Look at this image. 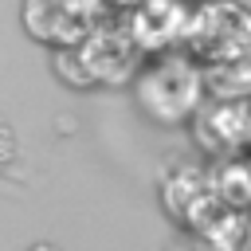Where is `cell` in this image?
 <instances>
[{
    "label": "cell",
    "instance_id": "4fadbf2b",
    "mask_svg": "<svg viewBox=\"0 0 251 251\" xmlns=\"http://www.w3.org/2000/svg\"><path fill=\"white\" fill-rule=\"evenodd\" d=\"M114 4H133V8H137V4H145V0H114Z\"/></svg>",
    "mask_w": 251,
    "mask_h": 251
},
{
    "label": "cell",
    "instance_id": "8992f818",
    "mask_svg": "<svg viewBox=\"0 0 251 251\" xmlns=\"http://www.w3.org/2000/svg\"><path fill=\"white\" fill-rule=\"evenodd\" d=\"M200 235L220 251H251V220L239 212H216L200 227Z\"/></svg>",
    "mask_w": 251,
    "mask_h": 251
},
{
    "label": "cell",
    "instance_id": "7a4b0ae2",
    "mask_svg": "<svg viewBox=\"0 0 251 251\" xmlns=\"http://www.w3.org/2000/svg\"><path fill=\"white\" fill-rule=\"evenodd\" d=\"M24 27L47 47H78L94 31V0H24Z\"/></svg>",
    "mask_w": 251,
    "mask_h": 251
},
{
    "label": "cell",
    "instance_id": "7c38bea8",
    "mask_svg": "<svg viewBox=\"0 0 251 251\" xmlns=\"http://www.w3.org/2000/svg\"><path fill=\"white\" fill-rule=\"evenodd\" d=\"M31 251H55V247H51V243H35Z\"/></svg>",
    "mask_w": 251,
    "mask_h": 251
},
{
    "label": "cell",
    "instance_id": "5b68a950",
    "mask_svg": "<svg viewBox=\"0 0 251 251\" xmlns=\"http://www.w3.org/2000/svg\"><path fill=\"white\" fill-rule=\"evenodd\" d=\"M137 47H169L176 39H184L188 31V8L184 0H145L137 4L133 12V24H129Z\"/></svg>",
    "mask_w": 251,
    "mask_h": 251
},
{
    "label": "cell",
    "instance_id": "8fae6325",
    "mask_svg": "<svg viewBox=\"0 0 251 251\" xmlns=\"http://www.w3.org/2000/svg\"><path fill=\"white\" fill-rule=\"evenodd\" d=\"M16 157V137H12V129L8 126H0V165L4 161H12Z\"/></svg>",
    "mask_w": 251,
    "mask_h": 251
},
{
    "label": "cell",
    "instance_id": "6da1fadb",
    "mask_svg": "<svg viewBox=\"0 0 251 251\" xmlns=\"http://www.w3.org/2000/svg\"><path fill=\"white\" fill-rule=\"evenodd\" d=\"M184 39L196 55L216 59V63L231 59V55H243V51H251V16L231 0L204 4L196 16H188Z\"/></svg>",
    "mask_w": 251,
    "mask_h": 251
},
{
    "label": "cell",
    "instance_id": "ba28073f",
    "mask_svg": "<svg viewBox=\"0 0 251 251\" xmlns=\"http://www.w3.org/2000/svg\"><path fill=\"white\" fill-rule=\"evenodd\" d=\"M212 192H216V200L235 204V208L251 204V169L247 165H224L216 173V188Z\"/></svg>",
    "mask_w": 251,
    "mask_h": 251
},
{
    "label": "cell",
    "instance_id": "30bf717a",
    "mask_svg": "<svg viewBox=\"0 0 251 251\" xmlns=\"http://www.w3.org/2000/svg\"><path fill=\"white\" fill-rule=\"evenodd\" d=\"M173 251H220V247H212L204 235H188V239H180V243H173Z\"/></svg>",
    "mask_w": 251,
    "mask_h": 251
},
{
    "label": "cell",
    "instance_id": "52a82bcc",
    "mask_svg": "<svg viewBox=\"0 0 251 251\" xmlns=\"http://www.w3.org/2000/svg\"><path fill=\"white\" fill-rule=\"evenodd\" d=\"M212 90L220 98H243L251 94V59L243 55H231V59H220V67L208 75Z\"/></svg>",
    "mask_w": 251,
    "mask_h": 251
},
{
    "label": "cell",
    "instance_id": "9c48e42d",
    "mask_svg": "<svg viewBox=\"0 0 251 251\" xmlns=\"http://www.w3.org/2000/svg\"><path fill=\"white\" fill-rule=\"evenodd\" d=\"M55 71H59V78H67L71 86H90V82H94V78H90V71H86V59H82V51H78V47H59Z\"/></svg>",
    "mask_w": 251,
    "mask_h": 251
},
{
    "label": "cell",
    "instance_id": "3957f363",
    "mask_svg": "<svg viewBox=\"0 0 251 251\" xmlns=\"http://www.w3.org/2000/svg\"><path fill=\"white\" fill-rule=\"evenodd\" d=\"M196 86H200V75L184 63V59H165L157 63L145 78H141V106L161 118V122H180L192 102H196Z\"/></svg>",
    "mask_w": 251,
    "mask_h": 251
},
{
    "label": "cell",
    "instance_id": "277c9868",
    "mask_svg": "<svg viewBox=\"0 0 251 251\" xmlns=\"http://www.w3.org/2000/svg\"><path fill=\"white\" fill-rule=\"evenodd\" d=\"M78 51H82L86 71H90L94 82H122V78L133 71L137 55H141V47H137V39H133L129 27L90 31V35L78 43Z\"/></svg>",
    "mask_w": 251,
    "mask_h": 251
}]
</instances>
